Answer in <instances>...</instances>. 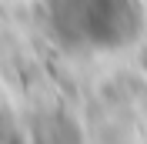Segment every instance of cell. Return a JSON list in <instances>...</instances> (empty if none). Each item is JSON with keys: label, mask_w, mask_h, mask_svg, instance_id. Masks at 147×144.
Returning a JSON list of instances; mask_svg holds the SVG:
<instances>
[{"label": "cell", "mask_w": 147, "mask_h": 144, "mask_svg": "<svg viewBox=\"0 0 147 144\" xmlns=\"http://www.w3.org/2000/svg\"><path fill=\"white\" fill-rule=\"evenodd\" d=\"M147 30L140 0H47V34L77 57L124 54Z\"/></svg>", "instance_id": "6da1fadb"}]
</instances>
